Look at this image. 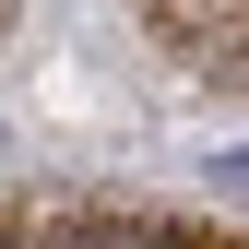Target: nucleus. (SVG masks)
<instances>
[{"label":"nucleus","instance_id":"obj_1","mask_svg":"<svg viewBox=\"0 0 249 249\" xmlns=\"http://www.w3.org/2000/svg\"><path fill=\"white\" fill-rule=\"evenodd\" d=\"M71 249H166L154 226H95V237H71Z\"/></svg>","mask_w":249,"mask_h":249}]
</instances>
